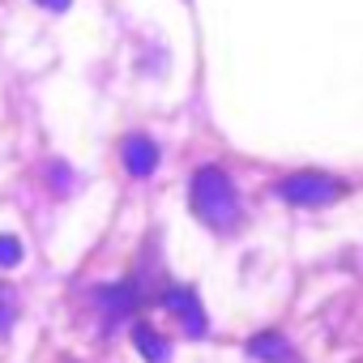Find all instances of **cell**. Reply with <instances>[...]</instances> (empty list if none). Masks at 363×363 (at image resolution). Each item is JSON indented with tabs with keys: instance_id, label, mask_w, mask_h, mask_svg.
Instances as JSON below:
<instances>
[{
	"instance_id": "cell-1",
	"label": "cell",
	"mask_w": 363,
	"mask_h": 363,
	"mask_svg": "<svg viewBox=\"0 0 363 363\" xmlns=\"http://www.w3.org/2000/svg\"><path fill=\"white\" fill-rule=\"evenodd\" d=\"M189 201H193V214L210 227H227L235 223L240 214V193L231 184V175L223 167H201L193 175V189H189Z\"/></svg>"
},
{
	"instance_id": "cell-2",
	"label": "cell",
	"mask_w": 363,
	"mask_h": 363,
	"mask_svg": "<svg viewBox=\"0 0 363 363\" xmlns=\"http://www.w3.org/2000/svg\"><path fill=\"white\" fill-rule=\"evenodd\" d=\"M278 197L286 206L316 210V206H329L333 197H342V184H337V179H329L325 171H295V175L278 179Z\"/></svg>"
},
{
	"instance_id": "cell-3",
	"label": "cell",
	"mask_w": 363,
	"mask_h": 363,
	"mask_svg": "<svg viewBox=\"0 0 363 363\" xmlns=\"http://www.w3.org/2000/svg\"><path fill=\"white\" fill-rule=\"evenodd\" d=\"M162 303H167V312H171L179 325H184L189 337H201V333H206V312H201L197 291H189V286H171V291L162 295Z\"/></svg>"
},
{
	"instance_id": "cell-4",
	"label": "cell",
	"mask_w": 363,
	"mask_h": 363,
	"mask_svg": "<svg viewBox=\"0 0 363 363\" xmlns=\"http://www.w3.org/2000/svg\"><path fill=\"white\" fill-rule=\"evenodd\" d=\"M124 171L128 175H137V179H145V175H154V167H158V145L145 137V133H133V137H124Z\"/></svg>"
},
{
	"instance_id": "cell-5",
	"label": "cell",
	"mask_w": 363,
	"mask_h": 363,
	"mask_svg": "<svg viewBox=\"0 0 363 363\" xmlns=\"http://www.w3.org/2000/svg\"><path fill=\"white\" fill-rule=\"evenodd\" d=\"M248 354H252L257 363H295V350H291V342H286L282 333H274V329H265V333H252V337H248Z\"/></svg>"
},
{
	"instance_id": "cell-6",
	"label": "cell",
	"mask_w": 363,
	"mask_h": 363,
	"mask_svg": "<svg viewBox=\"0 0 363 363\" xmlns=\"http://www.w3.org/2000/svg\"><path fill=\"white\" fill-rule=\"evenodd\" d=\"M133 346L141 350L145 363H171V342L158 329H150V325H137L133 329Z\"/></svg>"
},
{
	"instance_id": "cell-7",
	"label": "cell",
	"mask_w": 363,
	"mask_h": 363,
	"mask_svg": "<svg viewBox=\"0 0 363 363\" xmlns=\"http://www.w3.org/2000/svg\"><path fill=\"white\" fill-rule=\"evenodd\" d=\"M103 299L111 303L107 308V316L116 320V316H124V312H133V286H111V291H103Z\"/></svg>"
},
{
	"instance_id": "cell-8",
	"label": "cell",
	"mask_w": 363,
	"mask_h": 363,
	"mask_svg": "<svg viewBox=\"0 0 363 363\" xmlns=\"http://www.w3.org/2000/svg\"><path fill=\"white\" fill-rule=\"evenodd\" d=\"M13 316H18V295H13V286L0 282V333H9Z\"/></svg>"
},
{
	"instance_id": "cell-9",
	"label": "cell",
	"mask_w": 363,
	"mask_h": 363,
	"mask_svg": "<svg viewBox=\"0 0 363 363\" xmlns=\"http://www.w3.org/2000/svg\"><path fill=\"white\" fill-rule=\"evenodd\" d=\"M18 261H22V240L0 235V269H9V265H18Z\"/></svg>"
},
{
	"instance_id": "cell-10",
	"label": "cell",
	"mask_w": 363,
	"mask_h": 363,
	"mask_svg": "<svg viewBox=\"0 0 363 363\" xmlns=\"http://www.w3.org/2000/svg\"><path fill=\"white\" fill-rule=\"evenodd\" d=\"M39 5H43V9H56V13H60V9H69V0H39Z\"/></svg>"
}]
</instances>
